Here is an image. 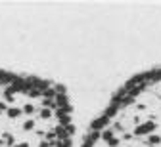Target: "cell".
I'll list each match as a JSON object with an SVG mask.
<instances>
[]
</instances>
